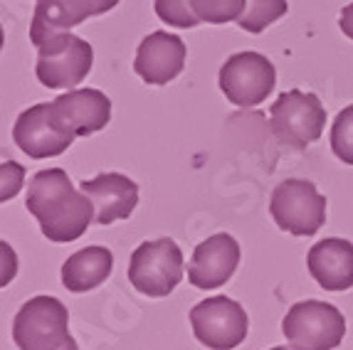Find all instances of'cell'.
<instances>
[{"instance_id":"6da1fadb","label":"cell","mask_w":353,"mask_h":350,"mask_svg":"<svg viewBox=\"0 0 353 350\" xmlns=\"http://www.w3.org/2000/svg\"><path fill=\"white\" fill-rule=\"evenodd\" d=\"M25 205L30 215L40 222L42 234L57 245L79 240L97 215L89 195L74 190L70 175L62 168L40 170L32 175Z\"/></svg>"},{"instance_id":"7a4b0ae2","label":"cell","mask_w":353,"mask_h":350,"mask_svg":"<svg viewBox=\"0 0 353 350\" xmlns=\"http://www.w3.org/2000/svg\"><path fill=\"white\" fill-rule=\"evenodd\" d=\"M94 65V50L72 32H57L37 45L35 74L48 89H74Z\"/></svg>"},{"instance_id":"3957f363","label":"cell","mask_w":353,"mask_h":350,"mask_svg":"<svg viewBox=\"0 0 353 350\" xmlns=\"http://www.w3.org/2000/svg\"><path fill=\"white\" fill-rule=\"evenodd\" d=\"M284 338L294 350H334L346 338V318L326 301H299L282 321Z\"/></svg>"},{"instance_id":"277c9868","label":"cell","mask_w":353,"mask_h":350,"mask_svg":"<svg viewBox=\"0 0 353 350\" xmlns=\"http://www.w3.org/2000/svg\"><path fill=\"white\" fill-rule=\"evenodd\" d=\"M70 338V313L54 296L30 298L15 313L12 340L20 350H62Z\"/></svg>"},{"instance_id":"5b68a950","label":"cell","mask_w":353,"mask_h":350,"mask_svg":"<svg viewBox=\"0 0 353 350\" xmlns=\"http://www.w3.org/2000/svg\"><path fill=\"white\" fill-rule=\"evenodd\" d=\"M272 220L294 237H314L326 222V198L312 181H282L270 200Z\"/></svg>"},{"instance_id":"8992f818","label":"cell","mask_w":353,"mask_h":350,"mask_svg":"<svg viewBox=\"0 0 353 350\" xmlns=\"http://www.w3.org/2000/svg\"><path fill=\"white\" fill-rule=\"evenodd\" d=\"M326 126V109L316 94L289 89L270 106V129L279 141L294 148H306L321 138Z\"/></svg>"},{"instance_id":"52a82bcc","label":"cell","mask_w":353,"mask_h":350,"mask_svg":"<svg viewBox=\"0 0 353 350\" xmlns=\"http://www.w3.org/2000/svg\"><path fill=\"white\" fill-rule=\"evenodd\" d=\"M129 281L143 296H168L183 281L181 247L168 237L139 245L129 262Z\"/></svg>"},{"instance_id":"ba28073f","label":"cell","mask_w":353,"mask_h":350,"mask_svg":"<svg viewBox=\"0 0 353 350\" xmlns=\"http://www.w3.org/2000/svg\"><path fill=\"white\" fill-rule=\"evenodd\" d=\"M218 82L228 101L242 106V109H250V106L267 101V96L277 84V72L265 54L248 50V52H237L228 57V62L220 67Z\"/></svg>"},{"instance_id":"9c48e42d","label":"cell","mask_w":353,"mask_h":350,"mask_svg":"<svg viewBox=\"0 0 353 350\" xmlns=\"http://www.w3.org/2000/svg\"><path fill=\"white\" fill-rule=\"evenodd\" d=\"M195 338L210 350H232L248 338L250 318L237 301L212 296L190 309Z\"/></svg>"},{"instance_id":"30bf717a","label":"cell","mask_w":353,"mask_h":350,"mask_svg":"<svg viewBox=\"0 0 353 350\" xmlns=\"http://www.w3.org/2000/svg\"><path fill=\"white\" fill-rule=\"evenodd\" d=\"M52 126L70 138L97 134L112 121V101L99 89H70L48 104Z\"/></svg>"},{"instance_id":"8fae6325","label":"cell","mask_w":353,"mask_h":350,"mask_svg":"<svg viewBox=\"0 0 353 350\" xmlns=\"http://www.w3.org/2000/svg\"><path fill=\"white\" fill-rule=\"evenodd\" d=\"M185 54H188V50H185V42L181 37L156 30V32L143 37L139 50H136L134 72L146 84L163 87L183 72Z\"/></svg>"},{"instance_id":"7c38bea8","label":"cell","mask_w":353,"mask_h":350,"mask_svg":"<svg viewBox=\"0 0 353 350\" xmlns=\"http://www.w3.org/2000/svg\"><path fill=\"white\" fill-rule=\"evenodd\" d=\"M117 6L119 0H37L30 25V42L37 47L42 40L57 32H70L74 25L104 15Z\"/></svg>"},{"instance_id":"4fadbf2b","label":"cell","mask_w":353,"mask_h":350,"mask_svg":"<svg viewBox=\"0 0 353 350\" xmlns=\"http://www.w3.org/2000/svg\"><path fill=\"white\" fill-rule=\"evenodd\" d=\"M240 264V245L232 234H212L195 247L188 264V281L198 289H218L235 274Z\"/></svg>"},{"instance_id":"5bb4252c","label":"cell","mask_w":353,"mask_h":350,"mask_svg":"<svg viewBox=\"0 0 353 350\" xmlns=\"http://www.w3.org/2000/svg\"><path fill=\"white\" fill-rule=\"evenodd\" d=\"M82 193L94 203V222L99 225L126 220L139 205V185L121 173H99L92 181H84Z\"/></svg>"},{"instance_id":"9a60e30c","label":"cell","mask_w":353,"mask_h":350,"mask_svg":"<svg viewBox=\"0 0 353 350\" xmlns=\"http://www.w3.org/2000/svg\"><path fill=\"white\" fill-rule=\"evenodd\" d=\"M12 141L20 146V151L35 161L59 156L74 143V138L59 134L52 126L48 104H35L20 114L15 126H12Z\"/></svg>"},{"instance_id":"2e32d148","label":"cell","mask_w":353,"mask_h":350,"mask_svg":"<svg viewBox=\"0 0 353 350\" xmlns=\"http://www.w3.org/2000/svg\"><path fill=\"white\" fill-rule=\"evenodd\" d=\"M306 267L312 279L326 291L353 289V245L341 237L321 240L306 254Z\"/></svg>"},{"instance_id":"e0dca14e","label":"cell","mask_w":353,"mask_h":350,"mask_svg":"<svg viewBox=\"0 0 353 350\" xmlns=\"http://www.w3.org/2000/svg\"><path fill=\"white\" fill-rule=\"evenodd\" d=\"M114 269V257L106 247H87L72 254L62 267V284L67 291L84 294L101 286Z\"/></svg>"},{"instance_id":"ac0fdd59","label":"cell","mask_w":353,"mask_h":350,"mask_svg":"<svg viewBox=\"0 0 353 350\" xmlns=\"http://www.w3.org/2000/svg\"><path fill=\"white\" fill-rule=\"evenodd\" d=\"M287 10H289L287 0H245V12L240 15L237 25L245 32L259 35L272 23H277L279 18H284Z\"/></svg>"},{"instance_id":"d6986e66","label":"cell","mask_w":353,"mask_h":350,"mask_svg":"<svg viewBox=\"0 0 353 350\" xmlns=\"http://www.w3.org/2000/svg\"><path fill=\"white\" fill-rule=\"evenodd\" d=\"M193 12L201 23L225 25L240 20L245 12V0H193Z\"/></svg>"},{"instance_id":"ffe728a7","label":"cell","mask_w":353,"mask_h":350,"mask_svg":"<svg viewBox=\"0 0 353 350\" xmlns=\"http://www.w3.org/2000/svg\"><path fill=\"white\" fill-rule=\"evenodd\" d=\"M331 151L339 161L353 165V104L339 111L331 126Z\"/></svg>"},{"instance_id":"44dd1931","label":"cell","mask_w":353,"mask_h":350,"mask_svg":"<svg viewBox=\"0 0 353 350\" xmlns=\"http://www.w3.org/2000/svg\"><path fill=\"white\" fill-rule=\"evenodd\" d=\"M156 15L173 28H198L201 20L195 18L193 0H156Z\"/></svg>"},{"instance_id":"7402d4cb","label":"cell","mask_w":353,"mask_h":350,"mask_svg":"<svg viewBox=\"0 0 353 350\" xmlns=\"http://www.w3.org/2000/svg\"><path fill=\"white\" fill-rule=\"evenodd\" d=\"M23 175H25V170L20 168V165L3 163V193H0V198L10 200L12 195L18 193L20 185H23Z\"/></svg>"},{"instance_id":"603a6c76","label":"cell","mask_w":353,"mask_h":350,"mask_svg":"<svg viewBox=\"0 0 353 350\" xmlns=\"http://www.w3.org/2000/svg\"><path fill=\"white\" fill-rule=\"evenodd\" d=\"M339 28H341V32L348 37V40H353V3H348V6L341 10V18H339Z\"/></svg>"},{"instance_id":"cb8c5ba5","label":"cell","mask_w":353,"mask_h":350,"mask_svg":"<svg viewBox=\"0 0 353 350\" xmlns=\"http://www.w3.org/2000/svg\"><path fill=\"white\" fill-rule=\"evenodd\" d=\"M62 350H79V348H77L74 338H70V340H67V345H65V348H62Z\"/></svg>"},{"instance_id":"d4e9b609","label":"cell","mask_w":353,"mask_h":350,"mask_svg":"<svg viewBox=\"0 0 353 350\" xmlns=\"http://www.w3.org/2000/svg\"><path fill=\"white\" fill-rule=\"evenodd\" d=\"M270 350H292V348H287V345H277V348H270Z\"/></svg>"}]
</instances>
